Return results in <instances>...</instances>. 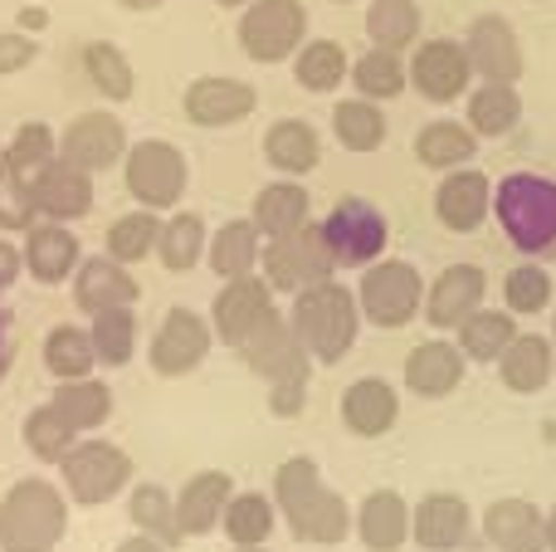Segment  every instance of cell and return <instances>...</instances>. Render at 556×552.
Instances as JSON below:
<instances>
[{"label": "cell", "instance_id": "cell-1", "mask_svg": "<svg viewBox=\"0 0 556 552\" xmlns=\"http://www.w3.org/2000/svg\"><path fill=\"white\" fill-rule=\"evenodd\" d=\"M274 504L283 514L288 534L307 548H337L352 538V524H356V509L337 494L332 485L323 479L317 460L307 455H293L274 469Z\"/></svg>", "mask_w": 556, "mask_h": 552}, {"label": "cell", "instance_id": "cell-2", "mask_svg": "<svg viewBox=\"0 0 556 552\" xmlns=\"http://www.w3.org/2000/svg\"><path fill=\"white\" fill-rule=\"evenodd\" d=\"M288 323H293L298 342L307 348V357L317 367H337V362L352 357L356 333H362V303L356 289H342L337 279H323L313 289H298L288 303Z\"/></svg>", "mask_w": 556, "mask_h": 552}, {"label": "cell", "instance_id": "cell-3", "mask_svg": "<svg viewBox=\"0 0 556 552\" xmlns=\"http://www.w3.org/2000/svg\"><path fill=\"white\" fill-rule=\"evenodd\" d=\"M68 538V494L45 475L15 479L0 499V552H59Z\"/></svg>", "mask_w": 556, "mask_h": 552}, {"label": "cell", "instance_id": "cell-4", "mask_svg": "<svg viewBox=\"0 0 556 552\" xmlns=\"http://www.w3.org/2000/svg\"><path fill=\"white\" fill-rule=\"evenodd\" d=\"M498 230L522 260H542L556 250V181L538 172H508L493 186Z\"/></svg>", "mask_w": 556, "mask_h": 552}, {"label": "cell", "instance_id": "cell-5", "mask_svg": "<svg viewBox=\"0 0 556 552\" xmlns=\"http://www.w3.org/2000/svg\"><path fill=\"white\" fill-rule=\"evenodd\" d=\"M59 485H64L68 504L103 509L132 489V455L103 436H78L74 450L59 460Z\"/></svg>", "mask_w": 556, "mask_h": 552}, {"label": "cell", "instance_id": "cell-6", "mask_svg": "<svg viewBox=\"0 0 556 552\" xmlns=\"http://www.w3.org/2000/svg\"><path fill=\"white\" fill-rule=\"evenodd\" d=\"M123 186L137 205L166 215L181 205L186 186H191V162H186V152L176 142L142 137V142H132L123 156Z\"/></svg>", "mask_w": 556, "mask_h": 552}, {"label": "cell", "instance_id": "cell-7", "mask_svg": "<svg viewBox=\"0 0 556 552\" xmlns=\"http://www.w3.org/2000/svg\"><path fill=\"white\" fill-rule=\"evenodd\" d=\"M356 303L371 328H410L425 313V274L410 260H376L356 279Z\"/></svg>", "mask_w": 556, "mask_h": 552}, {"label": "cell", "instance_id": "cell-8", "mask_svg": "<svg viewBox=\"0 0 556 552\" xmlns=\"http://www.w3.org/2000/svg\"><path fill=\"white\" fill-rule=\"evenodd\" d=\"M317 225H323V240H327V250H332L337 269H356V274H362L366 264L386 260V244H391V221H386L371 201H362V196L337 201L332 211H327V221H317Z\"/></svg>", "mask_w": 556, "mask_h": 552}, {"label": "cell", "instance_id": "cell-9", "mask_svg": "<svg viewBox=\"0 0 556 552\" xmlns=\"http://www.w3.org/2000/svg\"><path fill=\"white\" fill-rule=\"evenodd\" d=\"M260 274L274 284V293H298V289H313V284L332 279L337 260L323 240V225L307 221L303 230L293 235H278V240H264V260Z\"/></svg>", "mask_w": 556, "mask_h": 552}, {"label": "cell", "instance_id": "cell-10", "mask_svg": "<svg viewBox=\"0 0 556 552\" xmlns=\"http://www.w3.org/2000/svg\"><path fill=\"white\" fill-rule=\"evenodd\" d=\"M307 39L303 0H250L240 15V49L254 64H283Z\"/></svg>", "mask_w": 556, "mask_h": 552}, {"label": "cell", "instance_id": "cell-11", "mask_svg": "<svg viewBox=\"0 0 556 552\" xmlns=\"http://www.w3.org/2000/svg\"><path fill=\"white\" fill-rule=\"evenodd\" d=\"M215 348V328L211 313L195 309H166V318L156 323L152 342H147V362H152L156 377H191Z\"/></svg>", "mask_w": 556, "mask_h": 552}, {"label": "cell", "instance_id": "cell-12", "mask_svg": "<svg viewBox=\"0 0 556 552\" xmlns=\"http://www.w3.org/2000/svg\"><path fill=\"white\" fill-rule=\"evenodd\" d=\"M278 309L274 303V284L264 274H244V279H220V293L211 303V328L220 348H240L254 328Z\"/></svg>", "mask_w": 556, "mask_h": 552}, {"label": "cell", "instance_id": "cell-13", "mask_svg": "<svg viewBox=\"0 0 556 552\" xmlns=\"http://www.w3.org/2000/svg\"><path fill=\"white\" fill-rule=\"evenodd\" d=\"M473 64L464 39H425L415 45L410 59V88L425 98V103H454V98H469L473 88Z\"/></svg>", "mask_w": 556, "mask_h": 552}, {"label": "cell", "instance_id": "cell-14", "mask_svg": "<svg viewBox=\"0 0 556 552\" xmlns=\"http://www.w3.org/2000/svg\"><path fill=\"white\" fill-rule=\"evenodd\" d=\"M489 303V274L479 264H450L440 269L430 284H425V313L434 333H454L469 313H479Z\"/></svg>", "mask_w": 556, "mask_h": 552}, {"label": "cell", "instance_id": "cell-15", "mask_svg": "<svg viewBox=\"0 0 556 552\" xmlns=\"http://www.w3.org/2000/svg\"><path fill=\"white\" fill-rule=\"evenodd\" d=\"M127 127L117 113H103V108H93V113H78L74 123L59 133V156H68L74 166H84V172H108V166H123L127 156Z\"/></svg>", "mask_w": 556, "mask_h": 552}, {"label": "cell", "instance_id": "cell-16", "mask_svg": "<svg viewBox=\"0 0 556 552\" xmlns=\"http://www.w3.org/2000/svg\"><path fill=\"white\" fill-rule=\"evenodd\" d=\"M29 191H35V211L39 221H84L93 215L98 205V191H93V172L74 166L68 156H54L49 166H39L29 176Z\"/></svg>", "mask_w": 556, "mask_h": 552}, {"label": "cell", "instance_id": "cell-17", "mask_svg": "<svg viewBox=\"0 0 556 552\" xmlns=\"http://www.w3.org/2000/svg\"><path fill=\"white\" fill-rule=\"evenodd\" d=\"M401 377H405V391H410V397L444 401L464 387V377H469V357H464V348L450 342V338H425L405 352Z\"/></svg>", "mask_w": 556, "mask_h": 552}, {"label": "cell", "instance_id": "cell-18", "mask_svg": "<svg viewBox=\"0 0 556 552\" xmlns=\"http://www.w3.org/2000/svg\"><path fill=\"white\" fill-rule=\"evenodd\" d=\"M493 215V176H483L479 166H454L444 172V181L434 186V221L450 235H473L483 230V221Z\"/></svg>", "mask_w": 556, "mask_h": 552}, {"label": "cell", "instance_id": "cell-19", "mask_svg": "<svg viewBox=\"0 0 556 552\" xmlns=\"http://www.w3.org/2000/svg\"><path fill=\"white\" fill-rule=\"evenodd\" d=\"M473 534V509L464 494L434 489L410 509V543L420 552H459Z\"/></svg>", "mask_w": 556, "mask_h": 552}, {"label": "cell", "instance_id": "cell-20", "mask_svg": "<svg viewBox=\"0 0 556 552\" xmlns=\"http://www.w3.org/2000/svg\"><path fill=\"white\" fill-rule=\"evenodd\" d=\"M181 108H186V117H191L195 127H211L215 133V127L244 123V117L260 108V88L244 84V78H230V74H205V78H195V84L186 88Z\"/></svg>", "mask_w": 556, "mask_h": 552}, {"label": "cell", "instance_id": "cell-21", "mask_svg": "<svg viewBox=\"0 0 556 552\" xmlns=\"http://www.w3.org/2000/svg\"><path fill=\"white\" fill-rule=\"evenodd\" d=\"M78 264H84V244H78L74 225L64 221H35L25 230V274L45 289L74 284Z\"/></svg>", "mask_w": 556, "mask_h": 552}, {"label": "cell", "instance_id": "cell-22", "mask_svg": "<svg viewBox=\"0 0 556 552\" xmlns=\"http://www.w3.org/2000/svg\"><path fill=\"white\" fill-rule=\"evenodd\" d=\"M464 49H469V64L479 78H493V84H518L528 59H522V39L518 29L503 15H479L464 35Z\"/></svg>", "mask_w": 556, "mask_h": 552}, {"label": "cell", "instance_id": "cell-23", "mask_svg": "<svg viewBox=\"0 0 556 552\" xmlns=\"http://www.w3.org/2000/svg\"><path fill=\"white\" fill-rule=\"evenodd\" d=\"M483 543L493 552H547V514L522 494H503L483 509Z\"/></svg>", "mask_w": 556, "mask_h": 552}, {"label": "cell", "instance_id": "cell-24", "mask_svg": "<svg viewBox=\"0 0 556 552\" xmlns=\"http://www.w3.org/2000/svg\"><path fill=\"white\" fill-rule=\"evenodd\" d=\"M342 426L352 430L356 440H381L395 430L401 421V391L381 377H356L352 387L342 391Z\"/></svg>", "mask_w": 556, "mask_h": 552}, {"label": "cell", "instance_id": "cell-25", "mask_svg": "<svg viewBox=\"0 0 556 552\" xmlns=\"http://www.w3.org/2000/svg\"><path fill=\"white\" fill-rule=\"evenodd\" d=\"M235 352H240L244 367H250L254 377H264V381L283 377V372L298 367V362H313V357H307V348L298 342V333H293V323H288L283 309H274L269 318H264Z\"/></svg>", "mask_w": 556, "mask_h": 552}, {"label": "cell", "instance_id": "cell-26", "mask_svg": "<svg viewBox=\"0 0 556 552\" xmlns=\"http://www.w3.org/2000/svg\"><path fill=\"white\" fill-rule=\"evenodd\" d=\"M352 534L366 552H401L410 543V504H405L401 489H371L356 504Z\"/></svg>", "mask_w": 556, "mask_h": 552}, {"label": "cell", "instance_id": "cell-27", "mask_svg": "<svg viewBox=\"0 0 556 552\" xmlns=\"http://www.w3.org/2000/svg\"><path fill=\"white\" fill-rule=\"evenodd\" d=\"M137 299H142V284L132 279V264L113 260V254H98V260L84 254V264H78V274H74L78 313L93 318V313L117 309V303H137Z\"/></svg>", "mask_w": 556, "mask_h": 552}, {"label": "cell", "instance_id": "cell-28", "mask_svg": "<svg viewBox=\"0 0 556 552\" xmlns=\"http://www.w3.org/2000/svg\"><path fill=\"white\" fill-rule=\"evenodd\" d=\"M235 494V479L225 469H195L191 479L181 485L176 494V518H181V534L186 538H205L220 528L225 518V504Z\"/></svg>", "mask_w": 556, "mask_h": 552}, {"label": "cell", "instance_id": "cell-29", "mask_svg": "<svg viewBox=\"0 0 556 552\" xmlns=\"http://www.w3.org/2000/svg\"><path fill=\"white\" fill-rule=\"evenodd\" d=\"M250 221L260 225L264 240H278V235H293L313 221V196H307L303 176H283V181L260 186L250 205Z\"/></svg>", "mask_w": 556, "mask_h": 552}, {"label": "cell", "instance_id": "cell-30", "mask_svg": "<svg viewBox=\"0 0 556 552\" xmlns=\"http://www.w3.org/2000/svg\"><path fill=\"white\" fill-rule=\"evenodd\" d=\"M552 372H556V342L538 338V333H518V338L508 342V352L498 357V381L513 397H538V391H547Z\"/></svg>", "mask_w": 556, "mask_h": 552}, {"label": "cell", "instance_id": "cell-31", "mask_svg": "<svg viewBox=\"0 0 556 552\" xmlns=\"http://www.w3.org/2000/svg\"><path fill=\"white\" fill-rule=\"evenodd\" d=\"M264 162L278 176H307L323 162V137H317V127L307 117H278L264 133Z\"/></svg>", "mask_w": 556, "mask_h": 552}, {"label": "cell", "instance_id": "cell-32", "mask_svg": "<svg viewBox=\"0 0 556 552\" xmlns=\"http://www.w3.org/2000/svg\"><path fill=\"white\" fill-rule=\"evenodd\" d=\"M479 156V133L469 123H454V117H434L415 133V162L425 172H454V166H469Z\"/></svg>", "mask_w": 556, "mask_h": 552}, {"label": "cell", "instance_id": "cell-33", "mask_svg": "<svg viewBox=\"0 0 556 552\" xmlns=\"http://www.w3.org/2000/svg\"><path fill=\"white\" fill-rule=\"evenodd\" d=\"M518 313L508 309H489L483 303L479 313H469V318L454 328V342L464 348V357H469V367L479 362V367H498V357L508 352V342L518 338Z\"/></svg>", "mask_w": 556, "mask_h": 552}, {"label": "cell", "instance_id": "cell-34", "mask_svg": "<svg viewBox=\"0 0 556 552\" xmlns=\"http://www.w3.org/2000/svg\"><path fill=\"white\" fill-rule=\"evenodd\" d=\"M283 524L278 514L274 494H260V489H235L230 504H225V518H220V534L230 548H254V543H269Z\"/></svg>", "mask_w": 556, "mask_h": 552}, {"label": "cell", "instance_id": "cell-35", "mask_svg": "<svg viewBox=\"0 0 556 552\" xmlns=\"http://www.w3.org/2000/svg\"><path fill=\"white\" fill-rule=\"evenodd\" d=\"M260 260H264V235L254 221H225L205 244V264H211L215 279H244V274L260 269Z\"/></svg>", "mask_w": 556, "mask_h": 552}, {"label": "cell", "instance_id": "cell-36", "mask_svg": "<svg viewBox=\"0 0 556 552\" xmlns=\"http://www.w3.org/2000/svg\"><path fill=\"white\" fill-rule=\"evenodd\" d=\"M205 244H211L205 215L181 211V205L162 215V235H156V260H162L166 274H191L195 264H205Z\"/></svg>", "mask_w": 556, "mask_h": 552}, {"label": "cell", "instance_id": "cell-37", "mask_svg": "<svg viewBox=\"0 0 556 552\" xmlns=\"http://www.w3.org/2000/svg\"><path fill=\"white\" fill-rule=\"evenodd\" d=\"M127 518H132L137 534L156 538V543H166V548H181L186 543L181 518H176V494L166 485L142 479V485L127 489Z\"/></svg>", "mask_w": 556, "mask_h": 552}, {"label": "cell", "instance_id": "cell-38", "mask_svg": "<svg viewBox=\"0 0 556 552\" xmlns=\"http://www.w3.org/2000/svg\"><path fill=\"white\" fill-rule=\"evenodd\" d=\"M54 401L68 416V426L78 436H98V430L113 421V387L103 377H78V381H54Z\"/></svg>", "mask_w": 556, "mask_h": 552}, {"label": "cell", "instance_id": "cell-39", "mask_svg": "<svg viewBox=\"0 0 556 552\" xmlns=\"http://www.w3.org/2000/svg\"><path fill=\"white\" fill-rule=\"evenodd\" d=\"M386 133H391V123H386L376 98L356 93V98H342V103L332 108V137H337V147H346V152H356V156L381 152Z\"/></svg>", "mask_w": 556, "mask_h": 552}, {"label": "cell", "instance_id": "cell-40", "mask_svg": "<svg viewBox=\"0 0 556 552\" xmlns=\"http://www.w3.org/2000/svg\"><path fill=\"white\" fill-rule=\"evenodd\" d=\"M39 362L54 381H78V377H93L98 367V352H93V333L78 328V323H54L45 333V348H39Z\"/></svg>", "mask_w": 556, "mask_h": 552}, {"label": "cell", "instance_id": "cell-41", "mask_svg": "<svg viewBox=\"0 0 556 552\" xmlns=\"http://www.w3.org/2000/svg\"><path fill=\"white\" fill-rule=\"evenodd\" d=\"M464 123L479 137H508L522 123V93L518 84H493L479 78V88H469V117Z\"/></svg>", "mask_w": 556, "mask_h": 552}, {"label": "cell", "instance_id": "cell-42", "mask_svg": "<svg viewBox=\"0 0 556 552\" xmlns=\"http://www.w3.org/2000/svg\"><path fill=\"white\" fill-rule=\"evenodd\" d=\"M293 78L307 93H337L352 78V59L337 39H303V49L293 54Z\"/></svg>", "mask_w": 556, "mask_h": 552}, {"label": "cell", "instance_id": "cell-43", "mask_svg": "<svg viewBox=\"0 0 556 552\" xmlns=\"http://www.w3.org/2000/svg\"><path fill=\"white\" fill-rule=\"evenodd\" d=\"M552 303H556V279L547 264L522 260L503 274V309L508 313H518V318H542V313H552Z\"/></svg>", "mask_w": 556, "mask_h": 552}, {"label": "cell", "instance_id": "cell-44", "mask_svg": "<svg viewBox=\"0 0 556 552\" xmlns=\"http://www.w3.org/2000/svg\"><path fill=\"white\" fill-rule=\"evenodd\" d=\"M88 333H93L98 367H127L137 357V303H117V309L93 313Z\"/></svg>", "mask_w": 556, "mask_h": 552}, {"label": "cell", "instance_id": "cell-45", "mask_svg": "<svg viewBox=\"0 0 556 552\" xmlns=\"http://www.w3.org/2000/svg\"><path fill=\"white\" fill-rule=\"evenodd\" d=\"M352 84L362 98H376V103H391L410 88V64H405L395 49H366L362 59H352Z\"/></svg>", "mask_w": 556, "mask_h": 552}, {"label": "cell", "instance_id": "cell-46", "mask_svg": "<svg viewBox=\"0 0 556 552\" xmlns=\"http://www.w3.org/2000/svg\"><path fill=\"white\" fill-rule=\"evenodd\" d=\"M84 74L108 103H127V98L137 93V68L113 39H93V45L84 49Z\"/></svg>", "mask_w": 556, "mask_h": 552}, {"label": "cell", "instance_id": "cell-47", "mask_svg": "<svg viewBox=\"0 0 556 552\" xmlns=\"http://www.w3.org/2000/svg\"><path fill=\"white\" fill-rule=\"evenodd\" d=\"M156 235H162V215L137 205V211L117 215V221L108 225L103 254H113V260H123V264H142L156 254Z\"/></svg>", "mask_w": 556, "mask_h": 552}, {"label": "cell", "instance_id": "cell-48", "mask_svg": "<svg viewBox=\"0 0 556 552\" xmlns=\"http://www.w3.org/2000/svg\"><path fill=\"white\" fill-rule=\"evenodd\" d=\"M366 35L376 49H410L420 39V5L415 0H371L366 5Z\"/></svg>", "mask_w": 556, "mask_h": 552}, {"label": "cell", "instance_id": "cell-49", "mask_svg": "<svg viewBox=\"0 0 556 552\" xmlns=\"http://www.w3.org/2000/svg\"><path fill=\"white\" fill-rule=\"evenodd\" d=\"M20 436H25V450H29L35 460H45V465H59V460L74 450L78 430L68 426V416L54 406V401H45V406H35V411L25 416Z\"/></svg>", "mask_w": 556, "mask_h": 552}, {"label": "cell", "instance_id": "cell-50", "mask_svg": "<svg viewBox=\"0 0 556 552\" xmlns=\"http://www.w3.org/2000/svg\"><path fill=\"white\" fill-rule=\"evenodd\" d=\"M59 156V133L49 123H20L15 137L5 142V152H0V162L15 166L20 176H35L39 166H49Z\"/></svg>", "mask_w": 556, "mask_h": 552}, {"label": "cell", "instance_id": "cell-51", "mask_svg": "<svg viewBox=\"0 0 556 552\" xmlns=\"http://www.w3.org/2000/svg\"><path fill=\"white\" fill-rule=\"evenodd\" d=\"M35 221H39V211H35L29 176H20L15 166L0 162V235H25Z\"/></svg>", "mask_w": 556, "mask_h": 552}, {"label": "cell", "instance_id": "cell-52", "mask_svg": "<svg viewBox=\"0 0 556 552\" xmlns=\"http://www.w3.org/2000/svg\"><path fill=\"white\" fill-rule=\"evenodd\" d=\"M313 367H317V362H298V367H288L283 377L264 381V387H269V411H274L278 421L303 416V406H307V381H313Z\"/></svg>", "mask_w": 556, "mask_h": 552}, {"label": "cell", "instance_id": "cell-53", "mask_svg": "<svg viewBox=\"0 0 556 552\" xmlns=\"http://www.w3.org/2000/svg\"><path fill=\"white\" fill-rule=\"evenodd\" d=\"M35 59H39V45L29 29H0V78L25 74Z\"/></svg>", "mask_w": 556, "mask_h": 552}, {"label": "cell", "instance_id": "cell-54", "mask_svg": "<svg viewBox=\"0 0 556 552\" xmlns=\"http://www.w3.org/2000/svg\"><path fill=\"white\" fill-rule=\"evenodd\" d=\"M25 274V250H20L10 235H0V293H10Z\"/></svg>", "mask_w": 556, "mask_h": 552}, {"label": "cell", "instance_id": "cell-55", "mask_svg": "<svg viewBox=\"0 0 556 552\" xmlns=\"http://www.w3.org/2000/svg\"><path fill=\"white\" fill-rule=\"evenodd\" d=\"M10 362H15V338H10V318L0 313V381L10 377Z\"/></svg>", "mask_w": 556, "mask_h": 552}, {"label": "cell", "instance_id": "cell-56", "mask_svg": "<svg viewBox=\"0 0 556 552\" xmlns=\"http://www.w3.org/2000/svg\"><path fill=\"white\" fill-rule=\"evenodd\" d=\"M113 552H172V548L156 543V538H147V534H132V538H123Z\"/></svg>", "mask_w": 556, "mask_h": 552}, {"label": "cell", "instance_id": "cell-57", "mask_svg": "<svg viewBox=\"0 0 556 552\" xmlns=\"http://www.w3.org/2000/svg\"><path fill=\"white\" fill-rule=\"evenodd\" d=\"M49 25V15L39 5H29V10H20V29H29V35H35V29H45Z\"/></svg>", "mask_w": 556, "mask_h": 552}, {"label": "cell", "instance_id": "cell-58", "mask_svg": "<svg viewBox=\"0 0 556 552\" xmlns=\"http://www.w3.org/2000/svg\"><path fill=\"white\" fill-rule=\"evenodd\" d=\"M117 5H123V10H137V15H142V10H156V5H166V0H117Z\"/></svg>", "mask_w": 556, "mask_h": 552}, {"label": "cell", "instance_id": "cell-59", "mask_svg": "<svg viewBox=\"0 0 556 552\" xmlns=\"http://www.w3.org/2000/svg\"><path fill=\"white\" fill-rule=\"evenodd\" d=\"M547 552H556V504L547 509Z\"/></svg>", "mask_w": 556, "mask_h": 552}, {"label": "cell", "instance_id": "cell-60", "mask_svg": "<svg viewBox=\"0 0 556 552\" xmlns=\"http://www.w3.org/2000/svg\"><path fill=\"white\" fill-rule=\"evenodd\" d=\"M215 5H225V10H244L250 0H215Z\"/></svg>", "mask_w": 556, "mask_h": 552}, {"label": "cell", "instance_id": "cell-61", "mask_svg": "<svg viewBox=\"0 0 556 552\" xmlns=\"http://www.w3.org/2000/svg\"><path fill=\"white\" fill-rule=\"evenodd\" d=\"M230 552H274L269 543H254V548H230Z\"/></svg>", "mask_w": 556, "mask_h": 552}, {"label": "cell", "instance_id": "cell-62", "mask_svg": "<svg viewBox=\"0 0 556 552\" xmlns=\"http://www.w3.org/2000/svg\"><path fill=\"white\" fill-rule=\"evenodd\" d=\"M552 342H556V303H552Z\"/></svg>", "mask_w": 556, "mask_h": 552}, {"label": "cell", "instance_id": "cell-63", "mask_svg": "<svg viewBox=\"0 0 556 552\" xmlns=\"http://www.w3.org/2000/svg\"><path fill=\"white\" fill-rule=\"evenodd\" d=\"M332 5H356V0H332Z\"/></svg>", "mask_w": 556, "mask_h": 552}, {"label": "cell", "instance_id": "cell-64", "mask_svg": "<svg viewBox=\"0 0 556 552\" xmlns=\"http://www.w3.org/2000/svg\"><path fill=\"white\" fill-rule=\"evenodd\" d=\"M0 152H5V142H0Z\"/></svg>", "mask_w": 556, "mask_h": 552}]
</instances>
